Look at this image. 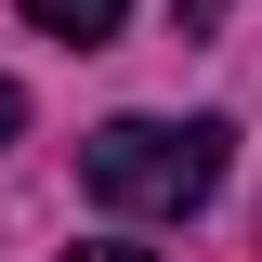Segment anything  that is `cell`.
<instances>
[{
	"mask_svg": "<svg viewBox=\"0 0 262 262\" xmlns=\"http://www.w3.org/2000/svg\"><path fill=\"white\" fill-rule=\"evenodd\" d=\"M223 118H105L92 144H79V184L105 196V210H144V223H184V210H210V184H223Z\"/></svg>",
	"mask_w": 262,
	"mask_h": 262,
	"instance_id": "obj_1",
	"label": "cell"
},
{
	"mask_svg": "<svg viewBox=\"0 0 262 262\" xmlns=\"http://www.w3.org/2000/svg\"><path fill=\"white\" fill-rule=\"evenodd\" d=\"M118 13H131V0H27V27L79 39V53H92V39H118Z\"/></svg>",
	"mask_w": 262,
	"mask_h": 262,
	"instance_id": "obj_2",
	"label": "cell"
},
{
	"mask_svg": "<svg viewBox=\"0 0 262 262\" xmlns=\"http://www.w3.org/2000/svg\"><path fill=\"white\" fill-rule=\"evenodd\" d=\"M66 262H158V249H118V236H92V249H66Z\"/></svg>",
	"mask_w": 262,
	"mask_h": 262,
	"instance_id": "obj_3",
	"label": "cell"
},
{
	"mask_svg": "<svg viewBox=\"0 0 262 262\" xmlns=\"http://www.w3.org/2000/svg\"><path fill=\"white\" fill-rule=\"evenodd\" d=\"M13 131H27V92H13V79H0V144H13Z\"/></svg>",
	"mask_w": 262,
	"mask_h": 262,
	"instance_id": "obj_4",
	"label": "cell"
}]
</instances>
